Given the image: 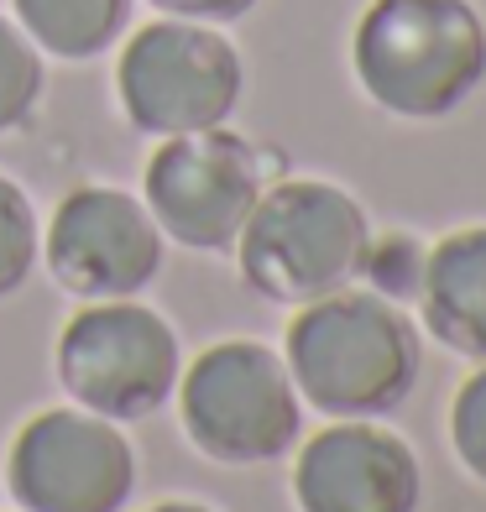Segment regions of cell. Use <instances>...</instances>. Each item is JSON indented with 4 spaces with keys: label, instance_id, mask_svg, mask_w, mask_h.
<instances>
[{
    "label": "cell",
    "instance_id": "7",
    "mask_svg": "<svg viewBox=\"0 0 486 512\" xmlns=\"http://www.w3.org/2000/svg\"><path fill=\"white\" fill-rule=\"evenodd\" d=\"M262 189V152L230 126L162 136L142 173V204L162 241H178L183 251H230Z\"/></svg>",
    "mask_w": 486,
    "mask_h": 512
},
{
    "label": "cell",
    "instance_id": "8",
    "mask_svg": "<svg viewBox=\"0 0 486 512\" xmlns=\"http://www.w3.org/2000/svg\"><path fill=\"white\" fill-rule=\"evenodd\" d=\"M6 481L21 512H121L136 492V450L115 418L42 408L16 429Z\"/></svg>",
    "mask_w": 486,
    "mask_h": 512
},
{
    "label": "cell",
    "instance_id": "2",
    "mask_svg": "<svg viewBox=\"0 0 486 512\" xmlns=\"http://www.w3.org/2000/svg\"><path fill=\"white\" fill-rule=\"evenodd\" d=\"M366 100L398 121H439L486 79V21L471 0H372L351 37Z\"/></svg>",
    "mask_w": 486,
    "mask_h": 512
},
{
    "label": "cell",
    "instance_id": "15",
    "mask_svg": "<svg viewBox=\"0 0 486 512\" xmlns=\"http://www.w3.org/2000/svg\"><path fill=\"white\" fill-rule=\"evenodd\" d=\"M450 450L486 486V361L455 387V398H450Z\"/></svg>",
    "mask_w": 486,
    "mask_h": 512
},
{
    "label": "cell",
    "instance_id": "5",
    "mask_svg": "<svg viewBox=\"0 0 486 512\" xmlns=\"http://www.w3.org/2000/svg\"><path fill=\"white\" fill-rule=\"evenodd\" d=\"M115 95L126 121L147 136L210 131L236 115L246 95V63L236 42L210 21L157 16L126 37L115 58Z\"/></svg>",
    "mask_w": 486,
    "mask_h": 512
},
{
    "label": "cell",
    "instance_id": "12",
    "mask_svg": "<svg viewBox=\"0 0 486 512\" xmlns=\"http://www.w3.org/2000/svg\"><path fill=\"white\" fill-rule=\"evenodd\" d=\"M11 6L16 27L48 58L89 63L126 37L136 0H11Z\"/></svg>",
    "mask_w": 486,
    "mask_h": 512
},
{
    "label": "cell",
    "instance_id": "13",
    "mask_svg": "<svg viewBox=\"0 0 486 512\" xmlns=\"http://www.w3.org/2000/svg\"><path fill=\"white\" fill-rule=\"evenodd\" d=\"M42 89H48L42 48L11 16H0V136H11L32 121L42 105Z\"/></svg>",
    "mask_w": 486,
    "mask_h": 512
},
{
    "label": "cell",
    "instance_id": "14",
    "mask_svg": "<svg viewBox=\"0 0 486 512\" xmlns=\"http://www.w3.org/2000/svg\"><path fill=\"white\" fill-rule=\"evenodd\" d=\"M42 256V220L16 178L0 173V298L27 288V277Z\"/></svg>",
    "mask_w": 486,
    "mask_h": 512
},
{
    "label": "cell",
    "instance_id": "10",
    "mask_svg": "<svg viewBox=\"0 0 486 512\" xmlns=\"http://www.w3.org/2000/svg\"><path fill=\"white\" fill-rule=\"evenodd\" d=\"M293 450L298 512H419V455L377 418H330Z\"/></svg>",
    "mask_w": 486,
    "mask_h": 512
},
{
    "label": "cell",
    "instance_id": "6",
    "mask_svg": "<svg viewBox=\"0 0 486 512\" xmlns=\"http://www.w3.org/2000/svg\"><path fill=\"white\" fill-rule=\"evenodd\" d=\"M183 377L178 330L142 298L79 304L58 335V382L79 403L115 424L152 418L173 403Z\"/></svg>",
    "mask_w": 486,
    "mask_h": 512
},
{
    "label": "cell",
    "instance_id": "9",
    "mask_svg": "<svg viewBox=\"0 0 486 512\" xmlns=\"http://www.w3.org/2000/svg\"><path fill=\"white\" fill-rule=\"evenodd\" d=\"M162 246L168 241L152 209L110 183H79L74 194H63L42 230V262L79 304L142 298V288L162 272Z\"/></svg>",
    "mask_w": 486,
    "mask_h": 512
},
{
    "label": "cell",
    "instance_id": "1",
    "mask_svg": "<svg viewBox=\"0 0 486 512\" xmlns=\"http://www.w3.org/2000/svg\"><path fill=\"white\" fill-rule=\"evenodd\" d=\"M283 361L304 408L324 418H382L419 382V330L377 288H335L298 304Z\"/></svg>",
    "mask_w": 486,
    "mask_h": 512
},
{
    "label": "cell",
    "instance_id": "11",
    "mask_svg": "<svg viewBox=\"0 0 486 512\" xmlns=\"http://www.w3.org/2000/svg\"><path fill=\"white\" fill-rule=\"evenodd\" d=\"M419 319L450 351L486 361V225L439 236L419 262Z\"/></svg>",
    "mask_w": 486,
    "mask_h": 512
},
{
    "label": "cell",
    "instance_id": "16",
    "mask_svg": "<svg viewBox=\"0 0 486 512\" xmlns=\"http://www.w3.org/2000/svg\"><path fill=\"white\" fill-rule=\"evenodd\" d=\"M162 16H183V21H210V27H225V21H241L257 0H147Z\"/></svg>",
    "mask_w": 486,
    "mask_h": 512
},
{
    "label": "cell",
    "instance_id": "4",
    "mask_svg": "<svg viewBox=\"0 0 486 512\" xmlns=\"http://www.w3.org/2000/svg\"><path fill=\"white\" fill-rule=\"evenodd\" d=\"M178 424L215 465L283 460L304 434V398L283 351L262 340H215L178 377Z\"/></svg>",
    "mask_w": 486,
    "mask_h": 512
},
{
    "label": "cell",
    "instance_id": "3",
    "mask_svg": "<svg viewBox=\"0 0 486 512\" xmlns=\"http://www.w3.org/2000/svg\"><path fill=\"white\" fill-rule=\"evenodd\" d=\"M366 246H372V220L356 194L324 178H283L267 183L251 204L230 251L251 293L298 309L335 288H351Z\"/></svg>",
    "mask_w": 486,
    "mask_h": 512
},
{
    "label": "cell",
    "instance_id": "17",
    "mask_svg": "<svg viewBox=\"0 0 486 512\" xmlns=\"http://www.w3.org/2000/svg\"><path fill=\"white\" fill-rule=\"evenodd\" d=\"M142 512H215L210 502H189V497H173V502H152Z\"/></svg>",
    "mask_w": 486,
    "mask_h": 512
}]
</instances>
